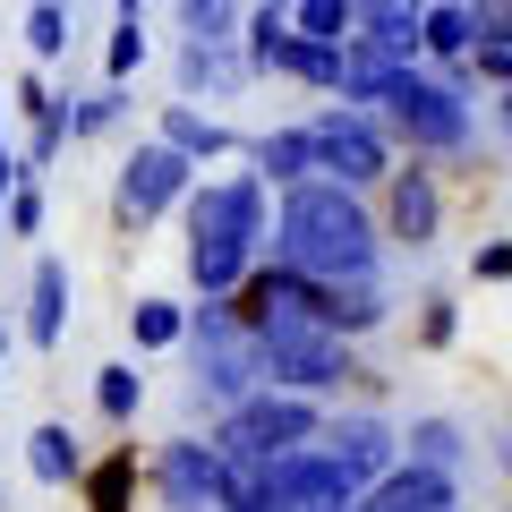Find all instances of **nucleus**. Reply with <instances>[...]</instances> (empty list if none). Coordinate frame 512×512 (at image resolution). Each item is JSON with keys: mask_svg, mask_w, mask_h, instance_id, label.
Instances as JSON below:
<instances>
[{"mask_svg": "<svg viewBox=\"0 0 512 512\" xmlns=\"http://www.w3.org/2000/svg\"><path fill=\"white\" fill-rule=\"evenodd\" d=\"M384 214H367V188L333 180V171H316V180H291L274 188V248L282 265H299L308 282H350V274H384Z\"/></svg>", "mask_w": 512, "mask_h": 512, "instance_id": "1", "label": "nucleus"}, {"mask_svg": "<svg viewBox=\"0 0 512 512\" xmlns=\"http://www.w3.org/2000/svg\"><path fill=\"white\" fill-rule=\"evenodd\" d=\"M376 111H384V128H393V146H402V154H427V163H444V171H470V146H478L470 77L410 60Z\"/></svg>", "mask_w": 512, "mask_h": 512, "instance_id": "2", "label": "nucleus"}, {"mask_svg": "<svg viewBox=\"0 0 512 512\" xmlns=\"http://www.w3.org/2000/svg\"><path fill=\"white\" fill-rule=\"evenodd\" d=\"M256 350H265V384H291V393H316V402H342L350 384L367 376V367H359V342L333 333L316 308L265 316V325H256Z\"/></svg>", "mask_w": 512, "mask_h": 512, "instance_id": "3", "label": "nucleus"}, {"mask_svg": "<svg viewBox=\"0 0 512 512\" xmlns=\"http://www.w3.org/2000/svg\"><path fill=\"white\" fill-rule=\"evenodd\" d=\"M333 402H316V393H291V384H256L248 402H231L205 436L222 444V461H274V453H299V444H316V427H325Z\"/></svg>", "mask_w": 512, "mask_h": 512, "instance_id": "4", "label": "nucleus"}, {"mask_svg": "<svg viewBox=\"0 0 512 512\" xmlns=\"http://www.w3.org/2000/svg\"><path fill=\"white\" fill-rule=\"evenodd\" d=\"M180 222L188 239H222V248H274V180L265 171H214V180H197L180 197Z\"/></svg>", "mask_w": 512, "mask_h": 512, "instance_id": "5", "label": "nucleus"}, {"mask_svg": "<svg viewBox=\"0 0 512 512\" xmlns=\"http://www.w3.org/2000/svg\"><path fill=\"white\" fill-rule=\"evenodd\" d=\"M146 495L154 512H231V461L214 436H163L146 453Z\"/></svg>", "mask_w": 512, "mask_h": 512, "instance_id": "6", "label": "nucleus"}, {"mask_svg": "<svg viewBox=\"0 0 512 512\" xmlns=\"http://www.w3.org/2000/svg\"><path fill=\"white\" fill-rule=\"evenodd\" d=\"M308 128H316L325 171H333V180H350V188H384V171L402 163V146H393L384 111H367V103H342V94H333L325 111H308Z\"/></svg>", "mask_w": 512, "mask_h": 512, "instance_id": "7", "label": "nucleus"}, {"mask_svg": "<svg viewBox=\"0 0 512 512\" xmlns=\"http://www.w3.org/2000/svg\"><path fill=\"white\" fill-rule=\"evenodd\" d=\"M188 188H197V163H188L171 137H146V146L120 163V180H111V222H120V231H154L163 214H180Z\"/></svg>", "mask_w": 512, "mask_h": 512, "instance_id": "8", "label": "nucleus"}, {"mask_svg": "<svg viewBox=\"0 0 512 512\" xmlns=\"http://www.w3.org/2000/svg\"><path fill=\"white\" fill-rule=\"evenodd\" d=\"M444 163H427V154H402V163L384 171V188H376V214H384V239L402 256H427L444 239Z\"/></svg>", "mask_w": 512, "mask_h": 512, "instance_id": "9", "label": "nucleus"}, {"mask_svg": "<svg viewBox=\"0 0 512 512\" xmlns=\"http://www.w3.org/2000/svg\"><path fill=\"white\" fill-rule=\"evenodd\" d=\"M316 444H325V453L342 461V470L359 478V487H376V478L393 470V461H402V427L384 419L376 402H359V410H342V402H333V410H325V427H316Z\"/></svg>", "mask_w": 512, "mask_h": 512, "instance_id": "10", "label": "nucleus"}, {"mask_svg": "<svg viewBox=\"0 0 512 512\" xmlns=\"http://www.w3.org/2000/svg\"><path fill=\"white\" fill-rule=\"evenodd\" d=\"M171 86H180L188 103H239V94L256 86V69H248V52H239V43L180 35V43H171Z\"/></svg>", "mask_w": 512, "mask_h": 512, "instance_id": "11", "label": "nucleus"}, {"mask_svg": "<svg viewBox=\"0 0 512 512\" xmlns=\"http://www.w3.org/2000/svg\"><path fill=\"white\" fill-rule=\"evenodd\" d=\"M69 308H77L69 256H35V265H26V316H18V342L60 350V342H69Z\"/></svg>", "mask_w": 512, "mask_h": 512, "instance_id": "12", "label": "nucleus"}, {"mask_svg": "<svg viewBox=\"0 0 512 512\" xmlns=\"http://www.w3.org/2000/svg\"><path fill=\"white\" fill-rule=\"evenodd\" d=\"M393 282L384 274H350V282H316V316H325L333 333H350V342H367V333L393 325Z\"/></svg>", "mask_w": 512, "mask_h": 512, "instance_id": "13", "label": "nucleus"}, {"mask_svg": "<svg viewBox=\"0 0 512 512\" xmlns=\"http://www.w3.org/2000/svg\"><path fill=\"white\" fill-rule=\"evenodd\" d=\"M154 137H171V146H180V154H188L197 171H205V163H231V154H248V137H239V128L222 120V111H197L188 94H180V103H163Z\"/></svg>", "mask_w": 512, "mask_h": 512, "instance_id": "14", "label": "nucleus"}, {"mask_svg": "<svg viewBox=\"0 0 512 512\" xmlns=\"http://www.w3.org/2000/svg\"><path fill=\"white\" fill-rule=\"evenodd\" d=\"M410 60H419V52H402V43H384V35H350V43H342V86H333V94H342V103H367V111H376Z\"/></svg>", "mask_w": 512, "mask_h": 512, "instance_id": "15", "label": "nucleus"}, {"mask_svg": "<svg viewBox=\"0 0 512 512\" xmlns=\"http://www.w3.org/2000/svg\"><path fill=\"white\" fill-rule=\"evenodd\" d=\"M137 487H146V453H137V444H111L103 461H86V470H77V504L86 512H137Z\"/></svg>", "mask_w": 512, "mask_h": 512, "instance_id": "16", "label": "nucleus"}, {"mask_svg": "<svg viewBox=\"0 0 512 512\" xmlns=\"http://www.w3.org/2000/svg\"><path fill=\"white\" fill-rule=\"evenodd\" d=\"M248 163L265 171L274 188H291V180H316V171H325V154H316V128L291 120V128H265V137H248Z\"/></svg>", "mask_w": 512, "mask_h": 512, "instance_id": "17", "label": "nucleus"}, {"mask_svg": "<svg viewBox=\"0 0 512 512\" xmlns=\"http://www.w3.org/2000/svg\"><path fill=\"white\" fill-rule=\"evenodd\" d=\"M402 453H410V461H427V470H461V478H470L478 436L453 419V410H419V419L402 427Z\"/></svg>", "mask_w": 512, "mask_h": 512, "instance_id": "18", "label": "nucleus"}, {"mask_svg": "<svg viewBox=\"0 0 512 512\" xmlns=\"http://www.w3.org/2000/svg\"><path fill=\"white\" fill-rule=\"evenodd\" d=\"M77 470H86V444H77V427H69V419H43L35 436H26V478H35V487H52V495H69Z\"/></svg>", "mask_w": 512, "mask_h": 512, "instance_id": "19", "label": "nucleus"}, {"mask_svg": "<svg viewBox=\"0 0 512 512\" xmlns=\"http://www.w3.org/2000/svg\"><path fill=\"white\" fill-rule=\"evenodd\" d=\"M470 52H478V18H470V0H427L419 60H436V69H461Z\"/></svg>", "mask_w": 512, "mask_h": 512, "instance_id": "20", "label": "nucleus"}, {"mask_svg": "<svg viewBox=\"0 0 512 512\" xmlns=\"http://www.w3.org/2000/svg\"><path fill=\"white\" fill-rule=\"evenodd\" d=\"M128 342H137V359H154V350H180L188 342V308L163 291H146L137 308H128Z\"/></svg>", "mask_w": 512, "mask_h": 512, "instance_id": "21", "label": "nucleus"}, {"mask_svg": "<svg viewBox=\"0 0 512 512\" xmlns=\"http://www.w3.org/2000/svg\"><path fill=\"white\" fill-rule=\"evenodd\" d=\"M137 111V94H128V77H103L94 94H69V128H77V146H94V137H111V128Z\"/></svg>", "mask_w": 512, "mask_h": 512, "instance_id": "22", "label": "nucleus"}, {"mask_svg": "<svg viewBox=\"0 0 512 512\" xmlns=\"http://www.w3.org/2000/svg\"><path fill=\"white\" fill-rule=\"evenodd\" d=\"M69 146H77V128H69V94H43V103L26 111V171H52Z\"/></svg>", "mask_w": 512, "mask_h": 512, "instance_id": "23", "label": "nucleus"}, {"mask_svg": "<svg viewBox=\"0 0 512 512\" xmlns=\"http://www.w3.org/2000/svg\"><path fill=\"white\" fill-rule=\"evenodd\" d=\"M94 410H103V427H137V410H146V376H137V359H111L94 367Z\"/></svg>", "mask_w": 512, "mask_h": 512, "instance_id": "24", "label": "nucleus"}, {"mask_svg": "<svg viewBox=\"0 0 512 512\" xmlns=\"http://www.w3.org/2000/svg\"><path fill=\"white\" fill-rule=\"evenodd\" d=\"M419 26H427V0H359V35H384L419 52Z\"/></svg>", "mask_w": 512, "mask_h": 512, "instance_id": "25", "label": "nucleus"}, {"mask_svg": "<svg viewBox=\"0 0 512 512\" xmlns=\"http://www.w3.org/2000/svg\"><path fill=\"white\" fill-rule=\"evenodd\" d=\"M69 43H77V26H69V0H35L26 9V60H69Z\"/></svg>", "mask_w": 512, "mask_h": 512, "instance_id": "26", "label": "nucleus"}, {"mask_svg": "<svg viewBox=\"0 0 512 512\" xmlns=\"http://www.w3.org/2000/svg\"><path fill=\"white\" fill-rule=\"evenodd\" d=\"M43 222H52V197H43V171H18L9 205H0V239H43Z\"/></svg>", "mask_w": 512, "mask_h": 512, "instance_id": "27", "label": "nucleus"}, {"mask_svg": "<svg viewBox=\"0 0 512 512\" xmlns=\"http://www.w3.org/2000/svg\"><path fill=\"white\" fill-rule=\"evenodd\" d=\"M461 342V299L453 291H427L419 316H410V350H453Z\"/></svg>", "mask_w": 512, "mask_h": 512, "instance_id": "28", "label": "nucleus"}, {"mask_svg": "<svg viewBox=\"0 0 512 512\" xmlns=\"http://www.w3.org/2000/svg\"><path fill=\"white\" fill-rule=\"evenodd\" d=\"M239 26H248V0H180V35L239 43Z\"/></svg>", "mask_w": 512, "mask_h": 512, "instance_id": "29", "label": "nucleus"}, {"mask_svg": "<svg viewBox=\"0 0 512 512\" xmlns=\"http://www.w3.org/2000/svg\"><path fill=\"white\" fill-rule=\"evenodd\" d=\"M146 60H154L146 18H128V9H120V26H111V43H103V77H137Z\"/></svg>", "mask_w": 512, "mask_h": 512, "instance_id": "30", "label": "nucleus"}, {"mask_svg": "<svg viewBox=\"0 0 512 512\" xmlns=\"http://www.w3.org/2000/svg\"><path fill=\"white\" fill-rule=\"evenodd\" d=\"M291 26H299V35H325V43H350V35H359V0H299Z\"/></svg>", "mask_w": 512, "mask_h": 512, "instance_id": "31", "label": "nucleus"}, {"mask_svg": "<svg viewBox=\"0 0 512 512\" xmlns=\"http://www.w3.org/2000/svg\"><path fill=\"white\" fill-rule=\"evenodd\" d=\"M470 282H512V239H478L470 248Z\"/></svg>", "mask_w": 512, "mask_h": 512, "instance_id": "32", "label": "nucleus"}, {"mask_svg": "<svg viewBox=\"0 0 512 512\" xmlns=\"http://www.w3.org/2000/svg\"><path fill=\"white\" fill-rule=\"evenodd\" d=\"M470 18L478 35H512V0H470Z\"/></svg>", "mask_w": 512, "mask_h": 512, "instance_id": "33", "label": "nucleus"}, {"mask_svg": "<svg viewBox=\"0 0 512 512\" xmlns=\"http://www.w3.org/2000/svg\"><path fill=\"white\" fill-rule=\"evenodd\" d=\"M9 188H18V154H9V137H0V205H9Z\"/></svg>", "mask_w": 512, "mask_h": 512, "instance_id": "34", "label": "nucleus"}, {"mask_svg": "<svg viewBox=\"0 0 512 512\" xmlns=\"http://www.w3.org/2000/svg\"><path fill=\"white\" fill-rule=\"evenodd\" d=\"M9 350H18V325L0 316V384H9Z\"/></svg>", "mask_w": 512, "mask_h": 512, "instance_id": "35", "label": "nucleus"}, {"mask_svg": "<svg viewBox=\"0 0 512 512\" xmlns=\"http://www.w3.org/2000/svg\"><path fill=\"white\" fill-rule=\"evenodd\" d=\"M487 453H495V470H504V478H512V427H504V436H495V444H487Z\"/></svg>", "mask_w": 512, "mask_h": 512, "instance_id": "36", "label": "nucleus"}, {"mask_svg": "<svg viewBox=\"0 0 512 512\" xmlns=\"http://www.w3.org/2000/svg\"><path fill=\"white\" fill-rule=\"evenodd\" d=\"M248 9H274V18H291V9H299V0H248Z\"/></svg>", "mask_w": 512, "mask_h": 512, "instance_id": "37", "label": "nucleus"}, {"mask_svg": "<svg viewBox=\"0 0 512 512\" xmlns=\"http://www.w3.org/2000/svg\"><path fill=\"white\" fill-rule=\"evenodd\" d=\"M120 9H128V18H146V0H120Z\"/></svg>", "mask_w": 512, "mask_h": 512, "instance_id": "38", "label": "nucleus"}, {"mask_svg": "<svg viewBox=\"0 0 512 512\" xmlns=\"http://www.w3.org/2000/svg\"><path fill=\"white\" fill-rule=\"evenodd\" d=\"M69 9H77V0H69Z\"/></svg>", "mask_w": 512, "mask_h": 512, "instance_id": "39", "label": "nucleus"}]
</instances>
